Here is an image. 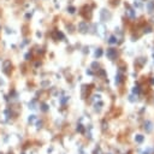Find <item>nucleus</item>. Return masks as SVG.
Segmentation results:
<instances>
[{
	"mask_svg": "<svg viewBox=\"0 0 154 154\" xmlns=\"http://www.w3.org/2000/svg\"><path fill=\"white\" fill-rule=\"evenodd\" d=\"M101 54H102V51H101V48H98V49L95 51V57H96V58H99Z\"/></svg>",
	"mask_w": 154,
	"mask_h": 154,
	"instance_id": "ddd939ff",
	"label": "nucleus"
},
{
	"mask_svg": "<svg viewBox=\"0 0 154 154\" xmlns=\"http://www.w3.org/2000/svg\"><path fill=\"white\" fill-rule=\"evenodd\" d=\"M78 30L81 31V33H87L88 31V24L86 23V22H81L80 24H78Z\"/></svg>",
	"mask_w": 154,
	"mask_h": 154,
	"instance_id": "7ed1b4c3",
	"label": "nucleus"
},
{
	"mask_svg": "<svg viewBox=\"0 0 154 154\" xmlns=\"http://www.w3.org/2000/svg\"><path fill=\"white\" fill-rule=\"evenodd\" d=\"M98 30H99V34L101 35V36H104V34H105V27L104 25H98Z\"/></svg>",
	"mask_w": 154,
	"mask_h": 154,
	"instance_id": "9d476101",
	"label": "nucleus"
},
{
	"mask_svg": "<svg viewBox=\"0 0 154 154\" xmlns=\"http://www.w3.org/2000/svg\"><path fill=\"white\" fill-rule=\"evenodd\" d=\"M106 55H107V58L111 59V60H114L116 58H117V51L114 49V48H109L107 49V52H106Z\"/></svg>",
	"mask_w": 154,
	"mask_h": 154,
	"instance_id": "f257e3e1",
	"label": "nucleus"
},
{
	"mask_svg": "<svg viewBox=\"0 0 154 154\" xmlns=\"http://www.w3.org/2000/svg\"><path fill=\"white\" fill-rule=\"evenodd\" d=\"M123 82V76L120 73H117L116 75V84H120Z\"/></svg>",
	"mask_w": 154,
	"mask_h": 154,
	"instance_id": "0eeeda50",
	"label": "nucleus"
},
{
	"mask_svg": "<svg viewBox=\"0 0 154 154\" xmlns=\"http://www.w3.org/2000/svg\"><path fill=\"white\" fill-rule=\"evenodd\" d=\"M69 12H70V13H73V12H75V9H73V7H70V9H69Z\"/></svg>",
	"mask_w": 154,
	"mask_h": 154,
	"instance_id": "6ab92c4d",
	"label": "nucleus"
},
{
	"mask_svg": "<svg viewBox=\"0 0 154 154\" xmlns=\"http://www.w3.org/2000/svg\"><path fill=\"white\" fill-rule=\"evenodd\" d=\"M94 154H102V152H101V149H100V148H96V149H95V152H94Z\"/></svg>",
	"mask_w": 154,
	"mask_h": 154,
	"instance_id": "f3484780",
	"label": "nucleus"
},
{
	"mask_svg": "<svg viewBox=\"0 0 154 154\" xmlns=\"http://www.w3.org/2000/svg\"><path fill=\"white\" fill-rule=\"evenodd\" d=\"M129 101H130V102H135V101H137V96H135V95H130V96H129Z\"/></svg>",
	"mask_w": 154,
	"mask_h": 154,
	"instance_id": "f8f14e48",
	"label": "nucleus"
},
{
	"mask_svg": "<svg viewBox=\"0 0 154 154\" xmlns=\"http://www.w3.org/2000/svg\"><path fill=\"white\" fill-rule=\"evenodd\" d=\"M102 102H99V104H95V111H100L101 110V107H102Z\"/></svg>",
	"mask_w": 154,
	"mask_h": 154,
	"instance_id": "4468645a",
	"label": "nucleus"
},
{
	"mask_svg": "<svg viewBox=\"0 0 154 154\" xmlns=\"http://www.w3.org/2000/svg\"><path fill=\"white\" fill-rule=\"evenodd\" d=\"M145 130L146 132H151L153 130V123L149 122V120H146L145 122Z\"/></svg>",
	"mask_w": 154,
	"mask_h": 154,
	"instance_id": "20e7f679",
	"label": "nucleus"
},
{
	"mask_svg": "<svg viewBox=\"0 0 154 154\" xmlns=\"http://www.w3.org/2000/svg\"><path fill=\"white\" fill-rule=\"evenodd\" d=\"M153 58H154V54H153Z\"/></svg>",
	"mask_w": 154,
	"mask_h": 154,
	"instance_id": "5701e85b",
	"label": "nucleus"
},
{
	"mask_svg": "<svg viewBox=\"0 0 154 154\" xmlns=\"http://www.w3.org/2000/svg\"><path fill=\"white\" fill-rule=\"evenodd\" d=\"M127 15L129 16V17H130V18H134V17L136 16L135 11H134V10L131 9V7H129V6L127 7Z\"/></svg>",
	"mask_w": 154,
	"mask_h": 154,
	"instance_id": "39448f33",
	"label": "nucleus"
},
{
	"mask_svg": "<svg viewBox=\"0 0 154 154\" xmlns=\"http://www.w3.org/2000/svg\"><path fill=\"white\" fill-rule=\"evenodd\" d=\"M42 110H44V111H47V105H42Z\"/></svg>",
	"mask_w": 154,
	"mask_h": 154,
	"instance_id": "aec40b11",
	"label": "nucleus"
},
{
	"mask_svg": "<svg viewBox=\"0 0 154 154\" xmlns=\"http://www.w3.org/2000/svg\"><path fill=\"white\" fill-rule=\"evenodd\" d=\"M77 129H78L80 131H82V125H78V128H77Z\"/></svg>",
	"mask_w": 154,
	"mask_h": 154,
	"instance_id": "4be33fe9",
	"label": "nucleus"
},
{
	"mask_svg": "<svg viewBox=\"0 0 154 154\" xmlns=\"http://www.w3.org/2000/svg\"><path fill=\"white\" fill-rule=\"evenodd\" d=\"M132 93H134V94H138V93H140V87H138V86L134 87V88H132Z\"/></svg>",
	"mask_w": 154,
	"mask_h": 154,
	"instance_id": "2eb2a0df",
	"label": "nucleus"
},
{
	"mask_svg": "<svg viewBox=\"0 0 154 154\" xmlns=\"http://www.w3.org/2000/svg\"><path fill=\"white\" fill-rule=\"evenodd\" d=\"M136 63L138 64V65H143L145 63H147V59L143 58V57H141V58H138V59L136 60Z\"/></svg>",
	"mask_w": 154,
	"mask_h": 154,
	"instance_id": "1a4fd4ad",
	"label": "nucleus"
},
{
	"mask_svg": "<svg viewBox=\"0 0 154 154\" xmlns=\"http://www.w3.org/2000/svg\"><path fill=\"white\" fill-rule=\"evenodd\" d=\"M151 84L154 86V77H153V78H151Z\"/></svg>",
	"mask_w": 154,
	"mask_h": 154,
	"instance_id": "412c9836",
	"label": "nucleus"
},
{
	"mask_svg": "<svg viewBox=\"0 0 154 154\" xmlns=\"http://www.w3.org/2000/svg\"><path fill=\"white\" fill-rule=\"evenodd\" d=\"M109 44H111V45H114V44H117V37L114 36V35H112V36L109 39Z\"/></svg>",
	"mask_w": 154,
	"mask_h": 154,
	"instance_id": "9b49d317",
	"label": "nucleus"
},
{
	"mask_svg": "<svg viewBox=\"0 0 154 154\" xmlns=\"http://www.w3.org/2000/svg\"><path fill=\"white\" fill-rule=\"evenodd\" d=\"M147 10H148V12H153L154 11V1H148V4H147Z\"/></svg>",
	"mask_w": 154,
	"mask_h": 154,
	"instance_id": "423d86ee",
	"label": "nucleus"
},
{
	"mask_svg": "<svg viewBox=\"0 0 154 154\" xmlns=\"http://www.w3.org/2000/svg\"><path fill=\"white\" fill-rule=\"evenodd\" d=\"M91 66H93V67H98V69H99V64H98V63H93V64H91Z\"/></svg>",
	"mask_w": 154,
	"mask_h": 154,
	"instance_id": "a211bd4d",
	"label": "nucleus"
},
{
	"mask_svg": "<svg viewBox=\"0 0 154 154\" xmlns=\"http://www.w3.org/2000/svg\"><path fill=\"white\" fill-rule=\"evenodd\" d=\"M100 16H101V21H104V22H106V21H109L111 18V13H110L107 10H101V12H100Z\"/></svg>",
	"mask_w": 154,
	"mask_h": 154,
	"instance_id": "f03ea898",
	"label": "nucleus"
},
{
	"mask_svg": "<svg viewBox=\"0 0 154 154\" xmlns=\"http://www.w3.org/2000/svg\"><path fill=\"white\" fill-rule=\"evenodd\" d=\"M143 140H145V137H143L142 135H136L135 136V141L137 142V143H142Z\"/></svg>",
	"mask_w": 154,
	"mask_h": 154,
	"instance_id": "6e6552de",
	"label": "nucleus"
},
{
	"mask_svg": "<svg viewBox=\"0 0 154 154\" xmlns=\"http://www.w3.org/2000/svg\"><path fill=\"white\" fill-rule=\"evenodd\" d=\"M151 31H152V28H151V27H146L145 28V33L148 34V33H151Z\"/></svg>",
	"mask_w": 154,
	"mask_h": 154,
	"instance_id": "dca6fc26",
	"label": "nucleus"
}]
</instances>
